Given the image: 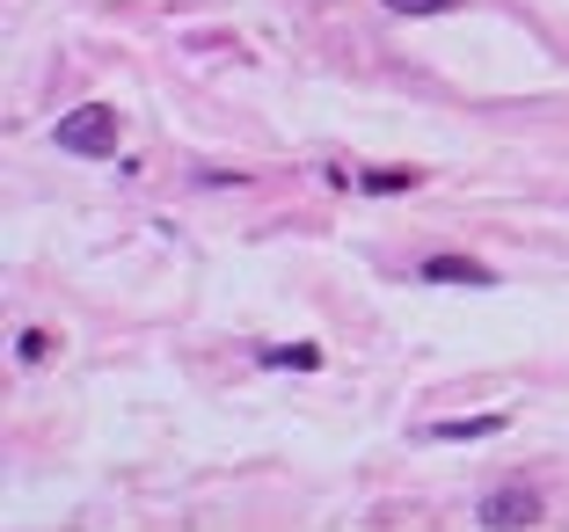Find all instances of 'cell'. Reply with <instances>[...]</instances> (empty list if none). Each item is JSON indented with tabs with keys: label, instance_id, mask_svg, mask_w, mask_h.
Returning a JSON list of instances; mask_svg holds the SVG:
<instances>
[{
	"label": "cell",
	"instance_id": "5",
	"mask_svg": "<svg viewBox=\"0 0 569 532\" xmlns=\"http://www.w3.org/2000/svg\"><path fill=\"white\" fill-rule=\"evenodd\" d=\"M263 365H270V372H315V365H321V350H315V343H270V350H263Z\"/></svg>",
	"mask_w": 569,
	"mask_h": 532
},
{
	"label": "cell",
	"instance_id": "6",
	"mask_svg": "<svg viewBox=\"0 0 569 532\" xmlns=\"http://www.w3.org/2000/svg\"><path fill=\"white\" fill-rule=\"evenodd\" d=\"M423 175L417 168H366V175H358V190H372V198H395V190H417Z\"/></svg>",
	"mask_w": 569,
	"mask_h": 532
},
{
	"label": "cell",
	"instance_id": "8",
	"mask_svg": "<svg viewBox=\"0 0 569 532\" xmlns=\"http://www.w3.org/2000/svg\"><path fill=\"white\" fill-rule=\"evenodd\" d=\"M16 358H22V365H37V358H51V335H44V329H22Z\"/></svg>",
	"mask_w": 569,
	"mask_h": 532
},
{
	"label": "cell",
	"instance_id": "2",
	"mask_svg": "<svg viewBox=\"0 0 569 532\" xmlns=\"http://www.w3.org/2000/svg\"><path fill=\"white\" fill-rule=\"evenodd\" d=\"M540 518H548V503L533 496V489H497V496L482 503V525H540Z\"/></svg>",
	"mask_w": 569,
	"mask_h": 532
},
{
	"label": "cell",
	"instance_id": "1",
	"mask_svg": "<svg viewBox=\"0 0 569 532\" xmlns=\"http://www.w3.org/2000/svg\"><path fill=\"white\" fill-rule=\"evenodd\" d=\"M51 139H59L67 153H88V161H96V153L118 147V117L102 110V102H81V110H67L59 124H51Z\"/></svg>",
	"mask_w": 569,
	"mask_h": 532
},
{
	"label": "cell",
	"instance_id": "7",
	"mask_svg": "<svg viewBox=\"0 0 569 532\" xmlns=\"http://www.w3.org/2000/svg\"><path fill=\"white\" fill-rule=\"evenodd\" d=\"M460 0H387V16H446Z\"/></svg>",
	"mask_w": 569,
	"mask_h": 532
},
{
	"label": "cell",
	"instance_id": "3",
	"mask_svg": "<svg viewBox=\"0 0 569 532\" xmlns=\"http://www.w3.org/2000/svg\"><path fill=\"white\" fill-rule=\"evenodd\" d=\"M423 278L431 284H497V270L475 263V255H423Z\"/></svg>",
	"mask_w": 569,
	"mask_h": 532
},
{
	"label": "cell",
	"instance_id": "4",
	"mask_svg": "<svg viewBox=\"0 0 569 532\" xmlns=\"http://www.w3.org/2000/svg\"><path fill=\"white\" fill-rule=\"evenodd\" d=\"M497 431H511V416H460V423H423V438H497Z\"/></svg>",
	"mask_w": 569,
	"mask_h": 532
}]
</instances>
